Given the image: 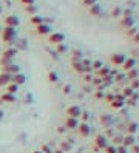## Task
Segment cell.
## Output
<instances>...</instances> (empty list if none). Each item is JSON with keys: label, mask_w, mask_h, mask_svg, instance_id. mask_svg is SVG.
<instances>
[{"label": "cell", "mask_w": 139, "mask_h": 153, "mask_svg": "<svg viewBox=\"0 0 139 153\" xmlns=\"http://www.w3.org/2000/svg\"><path fill=\"white\" fill-rule=\"evenodd\" d=\"M67 114L70 116V118H77V116L80 114V108L77 105H71L67 108Z\"/></svg>", "instance_id": "cell-1"}, {"label": "cell", "mask_w": 139, "mask_h": 153, "mask_svg": "<svg viewBox=\"0 0 139 153\" xmlns=\"http://www.w3.org/2000/svg\"><path fill=\"white\" fill-rule=\"evenodd\" d=\"M11 74H9V73H5V71H3V73L2 74H0V87H6L8 84H11Z\"/></svg>", "instance_id": "cell-2"}, {"label": "cell", "mask_w": 139, "mask_h": 153, "mask_svg": "<svg viewBox=\"0 0 139 153\" xmlns=\"http://www.w3.org/2000/svg\"><path fill=\"white\" fill-rule=\"evenodd\" d=\"M11 82H13V84H16V85H22V84H25V76H23V74H20V73L13 74Z\"/></svg>", "instance_id": "cell-3"}, {"label": "cell", "mask_w": 139, "mask_h": 153, "mask_svg": "<svg viewBox=\"0 0 139 153\" xmlns=\"http://www.w3.org/2000/svg\"><path fill=\"white\" fill-rule=\"evenodd\" d=\"M62 40H63V36L59 34V33H53L50 36V42L51 43H62Z\"/></svg>", "instance_id": "cell-4"}, {"label": "cell", "mask_w": 139, "mask_h": 153, "mask_svg": "<svg viewBox=\"0 0 139 153\" xmlns=\"http://www.w3.org/2000/svg\"><path fill=\"white\" fill-rule=\"evenodd\" d=\"M13 37H14V31H13V28H9V26H8V28L3 31V39L9 42V40H11Z\"/></svg>", "instance_id": "cell-5"}, {"label": "cell", "mask_w": 139, "mask_h": 153, "mask_svg": "<svg viewBox=\"0 0 139 153\" xmlns=\"http://www.w3.org/2000/svg\"><path fill=\"white\" fill-rule=\"evenodd\" d=\"M2 101H5V102H14L16 97H14V94H11V93H3V94H2Z\"/></svg>", "instance_id": "cell-6"}, {"label": "cell", "mask_w": 139, "mask_h": 153, "mask_svg": "<svg viewBox=\"0 0 139 153\" xmlns=\"http://www.w3.org/2000/svg\"><path fill=\"white\" fill-rule=\"evenodd\" d=\"M124 60H125V57H124V56H119V54H117V56H113V57H111V62H113L114 65H119V64H122Z\"/></svg>", "instance_id": "cell-7"}, {"label": "cell", "mask_w": 139, "mask_h": 153, "mask_svg": "<svg viewBox=\"0 0 139 153\" xmlns=\"http://www.w3.org/2000/svg\"><path fill=\"white\" fill-rule=\"evenodd\" d=\"M6 90H8L6 93H11V94H14V93L17 91V90H19V85H16V84H8V85H6Z\"/></svg>", "instance_id": "cell-8"}, {"label": "cell", "mask_w": 139, "mask_h": 153, "mask_svg": "<svg viewBox=\"0 0 139 153\" xmlns=\"http://www.w3.org/2000/svg\"><path fill=\"white\" fill-rule=\"evenodd\" d=\"M135 64H136L135 59H127V60L124 62V68H125V70H130V68L135 67Z\"/></svg>", "instance_id": "cell-9"}, {"label": "cell", "mask_w": 139, "mask_h": 153, "mask_svg": "<svg viewBox=\"0 0 139 153\" xmlns=\"http://www.w3.org/2000/svg\"><path fill=\"white\" fill-rule=\"evenodd\" d=\"M96 142H97V146H100V147H107V139L104 138V136H97L96 138Z\"/></svg>", "instance_id": "cell-10"}, {"label": "cell", "mask_w": 139, "mask_h": 153, "mask_svg": "<svg viewBox=\"0 0 139 153\" xmlns=\"http://www.w3.org/2000/svg\"><path fill=\"white\" fill-rule=\"evenodd\" d=\"M67 125H68L70 128H74V127L77 125V122H76V118H68V119H67Z\"/></svg>", "instance_id": "cell-11"}, {"label": "cell", "mask_w": 139, "mask_h": 153, "mask_svg": "<svg viewBox=\"0 0 139 153\" xmlns=\"http://www.w3.org/2000/svg\"><path fill=\"white\" fill-rule=\"evenodd\" d=\"M37 31H39V34H45V33H48L50 31V28H48V26H45V25H39V28H37Z\"/></svg>", "instance_id": "cell-12"}, {"label": "cell", "mask_w": 139, "mask_h": 153, "mask_svg": "<svg viewBox=\"0 0 139 153\" xmlns=\"http://www.w3.org/2000/svg\"><path fill=\"white\" fill-rule=\"evenodd\" d=\"M88 131H90V130H88V125H87V124H82V125H80V133L85 136V134H88Z\"/></svg>", "instance_id": "cell-13"}, {"label": "cell", "mask_w": 139, "mask_h": 153, "mask_svg": "<svg viewBox=\"0 0 139 153\" xmlns=\"http://www.w3.org/2000/svg\"><path fill=\"white\" fill-rule=\"evenodd\" d=\"M6 23H8V25H17L19 20H17V19H13V17H9V19H6Z\"/></svg>", "instance_id": "cell-14"}, {"label": "cell", "mask_w": 139, "mask_h": 153, "mask_svg": "<svg viewBox=\"0 0 139 153\" xmlns=\"http://www.w3.org/2000/svg\"><path fill=\"white\" fill-rule=\"evenodd\" d=\"M135 142V139H133V136H128V138H125V146H132V144Z\"/></svg>", "instance_id": "cell-15"}, {"label": "cell", "mask_w": 139, "mask_h": 153, "mask_svg": "<svg viewBox=\"0 0 139 153\" xmlns=\"http://www.w3.org/2000/svg\"><path fill=\"white\" fill-rule=\"evenodd\" d=\"M50 80H51V82H57V74H56V73H50Z\"/></svg>", "instance_id": "cell-16"}, {"label": "cell", "mask_w": 139, "mask_h": 153, "mask_svg": "<svg viewBox=\"0 0 139 153\" xmlns=\"http://www.w3.org/2000/svg\"><path fill=\"white\" fill-rule=\"evenodd\" d=\"M107 153H116V147H105Z\"/></svg>", "instance_id": "cell-17"}, {"label": "cell", "mask_w": 139, "mask_h": 153, "mask_svg": "<svg viewBox=\"0 0 139 153\" xmlns=\"http://www.w3.org/2000/svg\"><path fill=\"white\" fill-rule=\"evenodd\" d=\"M94 2H96V0H85V5H94Z\"/></svg>", "instance_id": "cell-18"}, {"label": "cell", "mask_w": 139, "mask_h": 153, "mask_svg": "<svg viewBox=\"0 0 139 153\" xmlns=\"http://www.w3.org/2000/svg\"><path fill=\"white\" fill-rule=\"evenodd\" d=\"M120 105H122V104H120V102H113V108H119Z\"/></svg>", "instance_id": "cell-19"}, {"label": "cell", "mask_w": 139, "mask_h": 153, "mask_svg": "<svg viewBox=\"0 0 139 153\" xmlns=\"http://www.w3.org/2000/svg\"><path fill=\"white\" fill-rule=\"evenodd\" d=\"M91 13H93V14H97V13H99V8H97V6H94V8L91 10Z\"/></svg>", "instance_id": "cell-20"}, {"label": "cell", "mask_w": 139, "mask_h": 153, "mask_svg": "<svg viewBox=\"0 0 139 153\" xmlns=\"http://www.w3.org/2000/svg\"><path fill=\"white\" fill-rule=\"evenodd\" d=\"M70 90H71V87H70V85H67V87H63V91H65V93H70Z\"/></svg>", "instance_id": "cell-21"}, {"label": "cell", "mask_w": 139, "mask_h": 153, "mask_svg": "<svg viewBox=\"0 0 139 153\" xmlns=\"http://www.w3.org/2000/svg\"><path fill=\"white\" fill-rule=\"evenodd\" d=\"M135 130H136V124H132V125H130V131H132V133H133Z\"/></svg>", "instance_id": "cell-22"}, {"label": "cell", "mask_w": 139, "mask_h": 153, "mask_svg": "<svg viewBox=\"0 0 139 153\" xmlns=\"http://www.w3.org/2000/svg\"><path fill=\"white\" fill-rule=\"evenodd\" d=\"M93 65H94V68H100V62H99V60H96Z\"/></svg>", "instance_id": "cell-23"}, {"label": "cell", "mask_w": 139, "mask_h": 153, "mask_svg": "<svg viewBox=\"0 0 139 153\" xmlns=\"http://www.w3.org/2000/svg\"><path fill=\"white\" fill-rule=\"evenodd\" d=\"M33 22H34V23H39V22L42 23V19H39V17H36V19H33Z\"/></svg>", "instance_id": "cell-24"}, {"label": "cell", "mask_w": 139, "mask_h": 153, "mask_svg": "<svg viewBox=\"0 0 139 153\" xmlns=\"http://www.w3.org/2000/svg\"><path fill=\"white\" fill-rule=\"evenodd\" d=\"M135 40H136V42H139V34H136V37H135Z\"/></svg>", "instance_id": "cell-25"}, {"label": "cell", "mask_w": 139, "mask_h": 153, "mask_svg": "<svg viewBox=\"0 0 139 153\" xmlns=\"http://www.w3.org/2000/svg\"><path fill=\"white\" fill-rule=\"evenodd\" d=\"M133 150H135V152H139V147H133Z\"/></svg>", "instance_id": "cell-26"}, {"label": "cell", "mask_w": 139, "mask_h": 153, "mask_svg": "<svg viewBox=\"0 0 139 153\" xmlns=\"http://www.w3.org/2000/svg\"><path fill=\"white\" fill-rule=\"evenodd\" d=\"M3 118V111H0V119H2Z\"/></svg>", "instance_id": "cell-27"}, {"label": "cell", "mask_w": 139, "mask_h": 153, "mask_svg": "<svg viewBox=\"0 0 139 153\" xmlns=\"http://www.w3.org/2000/svg\"><path fill=\"white\" fill-rule=\"evenodd\" d=\"M34 153H42V152H34Z\"/></svg>", "instance_id": "cell-28"}]
</instances>
